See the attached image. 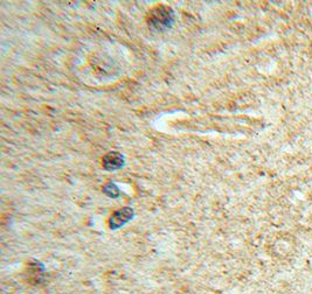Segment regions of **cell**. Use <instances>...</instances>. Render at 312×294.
I'll return each mask as SVG.
<instances>
[{"label": "cell", "mask_w": 312, "mask_h": 294, "mask_svg": "<svg viewBox=\"0 0 312 294\" xmlns=\"http://www.w3.org/2000/svg\"><path fill=\"white\" fill-rule=\"evenodd\" d=\"M174 21V13L171 7L161 5L151 10L147 16L148 27L152 30L162 32L169 30Z\"/></svg>", "instance_id": "6da1fadb"}, {"label": "cell", "mask_w": 312, "mask_h": 294, "mask_svg": "<svg viewBox=\"0 0 312 294\" xmlns=\"http://www.w3.org/2000/svg\"><path fill=\"white\" fill-rule=\"evenodd\" d=\"M133 217V210L131 208H122L117 210L112 214V216L109 220V226L112 229V230H116V229H119L121 227L124 226L129 222Z\"/></svg>", "instance_id": "7a4b0ae2"}, {"label": "cell", "mask_w": 312, "mask_h": 294, "mask_svg": "<svg viewBox=\"0 0 312 294\" xmlns=\"http://www.w3.org/2000/svg\"><path fill=\"white\" fill-rule=\"evenodd\" d=\"M124 165V157L118 152H110L103 158V167L107 170L119 169Z\"/></svg>", "instance_id": "3957f363"}, {"label": "cell", "mask_w": 312, "mask_h": 294, "mask_svg": "<svg viewBox=\"0 0 312 294\" xmlns=\"http://www.w3.org/2000/svg\"><path fill=\"white\" fill-rule=\"evenodd\" d=\"M105 193H107L109 196H111V198H116V196H118L119 193H117V191H114V190H118V188L116 187V184L114 183H109L108 186H105L104 188Z\"/></svg>", "instance_id": "277c9868"}]
</instances>
